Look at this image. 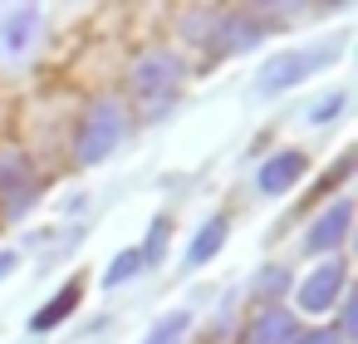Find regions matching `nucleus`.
<instances>
[{
	"mask_svg": "<svg viewBox=\"0 0 358 344\" xmlns=\"http://www.w3.org/2000/svg\"><path fill=\"white\" fill-rule=\"evenodd\" d=\"M260 20L255 15H226L221 20V30H216V40H221V55H241V50H255L260 45Z\"/></svg>",
	"mask_w": 358,
	"mask_h": 344,
	"instance_id": "nucleus-11",
	"label": "nucleus"
},
{
	"mask_svg": "<svg viewBox=\"0 0 358 344\" xmlns=\"http://www.w3.org/2000/svg\"><path fill=\"white\" fill-rule=\"evenodd\" d=\"M285 285H289V270H265L260 295H285Z\"/></svg>",
	"mask_w": 358,
	"mask_h": 344,
	"instance_id": "nucleus-17",
	"label": "nucleus"
},
{
	"mask_svg": "<svg viewBox=\"0 0 358 344\" xmlns=\"http://www.w3.org/2000/svg\"><path fill=\"white\" fill-rule=\"evenodd\" d=\"M334 60H338V45H329V50H285V55H275V60L260 69L255 89H260V94L294 89L299 79H309L314 69H324V64H334Z\"/></svg>",
	"mask_w": 358,
	"mask_h": 344,
	"instance_id": "nucleus-3",
	"label": "nucleus"
},
{
	"mask_svg": "<svg viewBox=\"0 0 358 344\" xmlns=\"http://www.w3.org/2000/svg\"><path fill=\"white\" fill-rule=\"evenodd\" d=\"M343 280H348V266H343L338 256L324 261V266L299 285V310H304V315H324V310L343 295Z\"/></svg>",
	"mask_w": 358,
	"mask_h": 344,
	"instance_id": "nucleus-6",
	"label": "nucleus"
},
{
	"mask_svg": "<svg viewBox=\"0 0 358 344\" xmlns=\"http://www.w3.org/2000/svg\"><path fill=\"white\" fill-rule=\"evenodd\" d=\"M40 40V11L35 6H6L0 11V60H20Z\"/></svg>",
	"mask_w": 358,
	"mask_h": 344,
	"instance_id": "nucleus-4",
	"label": "nucleus"
},
{
	"mask_svg": "<svg viewBox=\"0 0 358 344\" xmlns=\"http://www.w3.org/2000/svg\"><path fill=\"white\" fill-rule=\"evenodd\" d=\"M162 246H167V221H152V231H148V246L138 251V256H143V266H148V261H157V256H162Z\"/></svg>",
	"mask_w": 358,
	"mask_h": 344,
	"instance_id": "nucleus-16",
	"label": "nucleus"
},
{
	"mask_svg": "<svg viewBox=\"0 0 358 344\" xmlns=\"http://www.w3.org/2000/svg\"><path fill=\"white\" fill-rule=\"evenodd\" d=\"M15 261H20V256H15V251H0V280H6V275H10V270H15Z\"/></svg>",
	"mask_w": 358,
	"mask_h": 344,
	"instance_id": "nucleus-19",
	"label": "nucleus"
},
{
	"mask_svg": "<svg viewBox=\"0 0 358 344\" xmlns=\"http://www.w3.org/2000/svg\"><path fill=\"white\" fill-rule=\"evenodd\" d=\"M187 329H192V315H187V310H172L162 324H152V334H148L143 344H182Z\"/></svg>",
	"mask_w": 358,
	"mask_h": 344,
	"instance_id": "nucleus-13",
	"label": "nucleus"
},
{
	"mask_svg": "<svg viewBox=\"0 0 358 344\" xmlns=\"http://www.w3.org/2000/svg\"><path fill=\"white\" fill-rule=\"evenodd\" d=\"M294 334H299L294 315H289L285 305H265V310L250 319V329H245V344H289Z\"/></svg>",
	"mask_w": 358,
	"mask_h": 344,
	"instance_id": "nucleus-9",
	"label": "nucleus"
},
{
	"mask_svg": "<svg viewBox=\"0 0 358 344\" xmlns=\"http://www.w3.org/2000/svg\"><path fill=\"white\" fill-rule=\"evenodd\" d=\"M348 221H353V202L348 197H338L314 226H309V236H304V251L309 256H324V251H338L343 246V236H348Z\"/></svg>",
	"mask_w": 358,
	"mask_h": 344,
	"instance_id": "nucleus-7",
	"label": "nucleus"
},
{
	"mask_svg": "<svg viewBox=\"0 0 358 344\" xmlns=\"http://www.w3.org/2000/svg\"><path fill=\"white\" fill-rule=\"evenodd\" d=\"M304 167H309V158L304 153H294V148H285V153H275V158H265V167H260V192L265 197H280V192H289L299 177H304Z\"/></svg>",
	"mask_w": 358,
	"mask_h": 344,
	"instance_id": "nucleus-8",
	"label": "nucleus"
},
{
	"mask_svg": "<svg viewBox=\"0 0 358 344\" xmlns=\"http://www.w3.org/2000/svg\"><path fill=\"white\" fill-rule=\"evenodd\" d=\"M138 270H143V256H138V251H123V256H118V261L108 266V275H103V285L113 290V285H123V280H133Z\"/></svg>",
	"mask_w": 358,
	"mask_h": 344,
	"instance_id": "nucleus-15",
	"label": "nucleus"
},
{
	"mask_svg": "<svg viewBox=\"0 0 358 344\" xmlns=\"http://www.w3.org/2000/svg\"><path fill=\"white\" fill-rule=\"evenodd\" d=\"M289 344H338V339H334L329 329H309V334H294Z\"/></svg>",
	"mask_w": 358,
	"mask_h": 344,
	"instance_id": "nucleus-18",
	"label": "nucleus"
},
{
	"mask_svg": "<svg viewBox=\"0 0 358 344\" xmlns=\"http://www.w3.org/2000/svg\"><path fill=\"white\" fill-rule=\"evenodd\" d=\"M79 295H84V285H79V280L59 285V290H55V300H45V305H40V310L30 315V329H35V334H45V329L64 324V319H69V310L79 305Z\"/></svg>",
	"mask_w": 358,
	"mask_h": 344,
	"instance_id": "nucleus-10",
	"label": "nucleus"
},
{
	"mask_svg": "<svg viewBox=\"0 0 358 344\" xmlns=\"http://www.w3.org/2000/svg\"><path fill=\"white\" fill-rule=\"evenodd\" d=\"M123 128H128V109L118 99H99L84 123H79V138H74V158L79 163H103L118 143H123Z\"/></svg>",
	"mask_w": 358,
	"mask_h": 344,
	"instance_id": "nucleus-1",
	"label": "nucleus"
},
{
	"mask_svg": "<svg viewBox=\"0 0 358 344\" xmlns=\"http://www.w3.org/2000/svg\"><path fill=\"white\" fill-rule=\"evenodd\" d=\"M0 202L10 216L35 202V167L25 153H0Z\"/></svg>",
	"mask_w": 358,
	"mask_h": 344,
	"instance_id": "nucleus-5",
	"label": "nucleus"
},
{
	"mask_svg": "<svg viewBox=\"0 0 358 344\" xmlns=\"http://www.w3.org/2000/svg\"><path fill=\"white\" fill-rule=\"evenodd\" d=\"M177 84H182V60H177L172 50H148V55L133 64V94L148 99L152 113L167 109V99L177 94Z\"/></svg>",
	"mask_w": 358,
	"mask_h": 344,
	"instance_id": "nucleus-2",
	"label": "nucleus"
},
{
	"mask_svg": "<svg viewBox=\"0 0 358 344\" xmlns=\"http://www.w3.org/2000/svg\"><path fill=\"white\" fill-rule=\"evenodd\" d=\"M226 231H231V221H226V216H211V221L192 236V246H187V266H206V261L226 246Z\"/></svg>",
	"mask_w": 358,
	"mask_h": 344,
	"instance_id": "nucleus-12",
	"label": "nucleus"
},
{
	"mask_svg": "<svg viewBox=\"0 0 358 344\" xmlns=\"http://www.w3.org/2000/svg\"><path fill=\"white\" fill-rule=\"evenodd\" d=\"M343 104H348V99H343V89H334V94H324V99H314L304 118H309L314 128H319V123H334V118L343 113Z\"/></svg>",
	"mask_w": 358,
	"mask_h": 344,
	"instance_id": "nucleus-14",
	"label": "nucleus"
}]
</instances>
